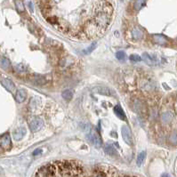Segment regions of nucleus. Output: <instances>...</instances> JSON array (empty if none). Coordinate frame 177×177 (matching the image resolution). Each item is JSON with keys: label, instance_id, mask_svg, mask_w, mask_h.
Wrapping results in <instances>:
<instances>
[{"label": "nucleus", "instance_id": "1", "mask_svg": "<svg viewBox=\"0 0 177 177\" xmlns=\"http://www.w3.org/2000/svg\"><path fill=\"white\" fill-rule=\"evenodd\" d=\"M34 177H85L82 166L73 160H59L41 167Z\"/></svg>", "mask_w": 177, "mask_h": 177}, {"label": "nucleus", "instance_id": "2", "mask_svg": "<svg viewBox=\"0 0 177 177\" xmlns=\"http://www.w3.org/2000/svg\"><path fill=\"white\" fill-rule=\"evenodd\" d=\"M0 147L4 151H8L12 148V141L8 133L0 136Z\"/></svg>", "mask_w": 177, "mask_h": 177}, {"label": "nucleus", "instance_id": "3", "mask_svg": "<svg viewBox=\"0 0 177 177\" xmlns=\"http://www.w3.org/2000/svg\"><path fill=\"white\" fill-rule=\"evenodd\" d=\"M43 126H44V120L39 117L33 118L29 123V128L32 132L39 131L43 127Z\"/></svg>", "mask_w": 177, "mask_h": 177}, {"label": "nucleus", "instance_id": "4", "mask_svg": "<svg viewBox=\"0 0 177 177\" xmlns=\"http://www.w3.org/2000/svg\"><path fill=\"white\" fill-rule=\"evenodd\" d=\"M121 134H122V137L124 139V141L128 144V145H133L134 141H133V136L132 134L129 130V128L127 127V126H123L121 128Z\"/></svg>", "mask_w": 177, "mask_h": 177}, {"label": "nucleus", "instance_id": "5", "mask_svg": "<svg viewBox=\"0 0 177 177\" xmlns=\"http://www.w3.org/2000/svg\"><path fill=\"white\" fill-rule=\"evenodd\" d=\"M88 140L89 142L96 148H101L102 145V139L100 138V136L94 131V132H91L90 135H88Z\"/></svg>", "mask_w": 177, "mask_h": 177}, {"label": "nucleus", "instance_id": "6", "mask_svg": "<svg viewBox=\"0 0 177 177\" xmlns=\"http://www.w3.org/2000/svg\"><path fill=\"white\" fill-rule=\"evenodd\" d=\"M143 60L150 66H154L158 64V59L151 54H149L148 53H143Z\"/></svg>", "mask_w": 177, "mask_h": 177}, {"label": "nucleus", "instance_id": "7", "mask_svg": "<svg viewBox=\"0 0 177 177\" xmlns=\"http://www.w3.org/2000/svg\"><path fill=\"white\" fill-rule=\"evenodd\" d=\"M92 91L94 94H102V95H110L111 94L110 90L108 87H105V86H95L92 89Z\"/></svg>", "mask_w": 177, "mask_h": 177}, {"label": "nucleus", "instance_id": "8", "mask_svg": "<svg viewBox=\"0 0 177 177\" xmlns=\"http://www.w3.org/2000/svg\"><path fill=\"white\" fill-rule=\"evenodd\" d=\"M1 84L3 85V86L7 89L10 92H13L15 90V85L13 84V82L9 79V78H2L1 79Z\"/></svg>", "mask_w": 177, "mask_h": 177}, {"label": "nucleus", "instance_id": "9", "mask_svg": "<svg viewBox=\"0 0 177 177\" xmlns=\"http://www.w3.org/2000/svg\"><path fill=\"white\" fill-rule=\"evenodd\" d=\"M25 135H26V129L23 128V127L18 128V129H16L15 131L12 132V136H13V139H14L15 141H20V140H21Z\"/></svg>", "mask_w": 177, "mask_h": 177}, {"label": "nucleus", "instance_id": "10", "mask_svg": "<svg viewBox=\"0 0 177 177\" xmlns=\"http://www.w3.org/2000/svg\"><path fill=\"white\" fill-rule=\"evenodd\" d=\"M27 97V92L24 89H19L15 94V101L19 103L23 102Z\"/></svg>", "mask_w": 177, "mask_h": 177}, {"label": "nucleus", "instance_id": "11", "mask_svg": "<svg viewBox=\"0 0 177 177\" xmlns=\"http://www.w3.org/2000/svg\"><path fill=\"white\" fill-rule=\"evenodd\" d=\"M41 106V99L39 97H33L29 102V107L31 110H37Z\"/></svg>", "mask_w": 177, "mask_h": 177}, {"label": "nucleus", "instance_id": "12", "mask_svg": "<svg viewBox=\"0 0 177 177\" xmlns=\"http://www.w3.org/2000/svg\"><path fill=\"white\" fill-rule=\"evenodd\" d=\"M113 110H114V112H115V114L117 115L118 118H119L122 120H126V114H125L124 110H122V108L119 105L115 106Z\"/></svg>", "mask_w": 177, "mask_h": 177}, {"label": "nucleus", "instance_id": "13", "mask_svg": "<svg viewBox=\"0 0 177 177\" xmlns=\"http://www.w3.org/2000/svg\"><path fill=\"white\" fill-rule=\"evenodd\" d=\"M153 41L156 44H159V45H165L167 42V38L164 36H162V35H155V36H153Z\"/></svg>", "mask_w": 177, "mask_h": 177}, {"label": "nucleus", "instance_id": "14", "mask_svg": "<svg viewBox=\"0 0 177 177\" xmlns=\"http://www.w3.org/2000/svg\"><path fill=\"white\" fill-rule=\"evenodd\" d=\"M104 151L106 154L110 155V156H114L116 154V150L113 148V146L110 143H106L103 147Z\"/></svg>", "mask_w": 177, "mask_h": 177}, {"label": "nucleus", "instance_id": "15", "mask_svg": "<svg viewBox=\"0 0 177 177\" xmlns=\"http://www.w3.org/2000/svg\"><path fill=\"white\" fill-rule=\"evenodd\" d=\"M61 96H62V98H63L64 100H66V101H70V100H72V98H73V92H72L70 89H67V90H65V91L62 92Z\"/></svg>", "mask_w": 177, "mask_h": 177}, {"label": "nucleus", "instance_id": "16", "mask_svg": "<svg viewBox=\"0 0 177 177\" xmlns=\"http://www.w3.org/2000/svg\"><path fill=\"white\" fill-rule=\"evenodd\" d=\"M145 159H146V152L145 151H142L141 153H139V155H138V157L136 159V164H137V166L138 167H141L142 164L144 162Z\"/></svg>", "mask_w": 177, "mask_h": 177}, {"label": "nucleus", "instance_id": "17", "mask_svg": "<svg viewBox=\"0 0 177 177\" xmlns=\"http://www.w3.org/2000/svg\"><path fill=\"white\" fill-rule=\"evenodd\" d=\"M0 66L3 69H9L11 67V62H10V61L7 58L2 57V58H0Z\"/></svg>", "mask_w": 177, "mask_h": 177}, {"label": "nucleus", "instance_id": "18", "mask_svg": "<svg viewBox=\"0 0 177 177\" xmlns=\"http://www.w3.org/2000/svg\"><path fill=\"white\" fill-rule=\"evenodd\" d=\"M161 119H162V121H163L164 123H169V122H171V120L173 119V114H172L171 112L167 111V112H166V113H164V114L162 115Z\"/></svg>", "mask_w": 177, "mask_h": 177}, {"label": "nucleus", "instance_id": "19", "mask_svg": "<svg viewBox=\"0 0 177 177\" xmlns=\"http://www.w3.org/2000/svg\"><path fill=\"white\" fill-rule=\"evenodd\" d=\"M145 4V0H135L134 3V9L135 11H139Z\"/></svg>", "mask_w": 177, "mask_h": 177}, {"label": "nucleus", "instance_id": "20", "mask_svg": "<svg viewBox=\"0 0 177 177\" xmlns=\"http://www.w3.org/2000/svg\"><path fill=\"white\" fill-rule=\"evenodd\" d=\"M14 69H15V71L18 72V73H24V72L27 71L26 66H25L24 64H21V63L15 65V66H14Z\"/></svg>", "mask_w": 177, "mask_h": 177}, {"label": "nucleus", "instance_id": "21", "mask_svg": "<svg viewBox=\"0 0 177 177\" xmlns=\"http://www.w3.org/2000/svg\"><path fill=\"white\" fill-rule=\"evenodd\" d=\"M132 35H133V37H135V38H136V39H139V38H142V37H143V32H142V30H140L139 29H133V31H132Z\"/></svg>", "mask_w": 177, "mask_h": 177}, {"label": "nucleus", "instance_id": "22", "mask_svg": "<svg viewBox=\"0 0 177 177\" xmlns=\"http://www.w3.org/2000/svg\"><path fill=\"white\" fill-rule=\"evenodd\" d=\"M116 57H117V59H118V60H119V61H124L127 59V54H126V53H125V52H123V51H119V52H117V53H116Z\"/></svg>", "mask_w": 177, "mask_h": 177}, {"label": "nucleus", "instance_id": "23", "mask_svg": "<svg viewBox=\"0 0 177 177\" xmlns=\"http://www.w3.org/2000/svg\"><path fill=\"white\" fill-rule=\"evenodd\" d=\"M169 142L170 143L176 145L177 144V132H173L169 136Z\"/></svg>", "mask_w": 177, "mask_h": 177}, {"label": "nucleus", "instance_id": "24", "mask_svg": "<svg viewBox=\"0 0 177 177\" xmlns=\"http://www.w3.org/2000/svg\"><path fill=\"white\" fill-rule=\"evenodd\" d=\"M96 46H97V44L96 43H94V44H92L88 48H86V50H84V53H86V54H89V53H91L95 48H96Z\"/></svg>", "mask_w": 177, "mask_h": 177}, {"label": "nucleus", "instance_id": "25", "mask_svg": "<svg viewBox=\"0 0 177 177\" xmlns=\"http://www.w3.org/2000/svg\"><path fill=\"white\" fill-rule=\"evenodd\" d=\"M129 59L132 61H140L142 60V58L138 55V54H132L130 55Z\"/></svg>", "mask_w": 177, "mask_h": 177}, {"label": "nucleus", "instance_id": "26", "mask_svg": "<svg viewBox=\"0 0 177 177\" xmlns=\"http://www.w3.org/2000/svg\"><path fill=\"white\" fill-rule=\"evenodd\" d=\"M15 4H16V6H17V8H18V10L19 11H23L24 10V7H23V4H22V3L20 1V0H16L15 1Z\"/></svg>", "mask_w": 177, "mask_h": 177}, {"label": "nucleus", "instance_id": "27", "mask_svg": "<svg viewBox=\"0 0 177 177\" xmlns=\"http://www.w3.org/2000/svg\"><path fill=\"white\" fill-rule=\"evenodd\" d=\"M41 152H42V151L38 149V150H36V151L33 152V155H34V156H36V155H38V154H40Z\"/></svg>", "mask_w": 177, "mask_h": 177}, {"label": "nucleus", "instance_id": "28", "mask_svg": "<svg viewBox=\"0 0 177 177\" xmlns=\"http://www.w3.org/2000/svg\"><path fill=\"white\" fill-rule=\"evenodd\" d=\"M162 177H169V176H168V175H163Z\"/></svg>", "mask_w": 177, "mask_h": 177}]
</instances>
